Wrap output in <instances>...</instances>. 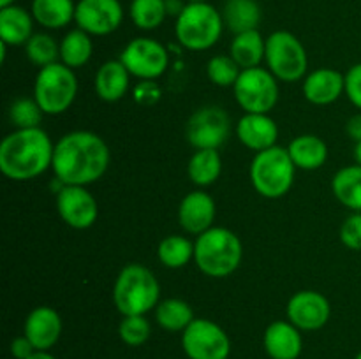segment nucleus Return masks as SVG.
<instances>
[{"mask_svg": "<svg viewBox=\"0 0 361 359\" xmlns=\"http://www.w3.org/2000/svg\"><path fill=\"white\" fill-rule=\"evenodd\" d=\"M11 355L14 359H28L35 351V347L32 345V341L28 340L27 336H16L13 341H11Z\"/></svg>", "mask_w": 361, "mask_h": 359, "instance_id": "58836bf2", "label": "nucleus"}, {"mask_svg": "<svg viewBox=\"0 0 361 359\" xmlns=\"http://www.w3.org/2000/svg\"><path fill=\"white\" fill-rule=\"evenodd\" d=\"M120 340L129 347H140L150 338L152 326L145 315H126L118 326Z\"/></svg>", "mask_w": 361, "mask_h": 359, "instance_id": "c9c22d12", "label": "nucleus"}, {"mask_svg": "<svg viewBox=\"0 0 361 359\" xmlns=\"http://www.w3.org/2000/svg\"><path fill=\"white\" fill-rule=\"evenodd\" d=\"M233 95L245 113H270L277 106L279 80L264 67L243 69L233 87Z\"/></svg>", "mask_w": 361, "mask_h": 359, "instance_id": "1a4fd4ad", "label": "nucleus"}, {"mask_svg": "<svg viewBox=\"0 0 361 359\" xmlns=\"http://www.w3.org/2000/svg\"><path fill=\"white\" fill-rule=\"evenodd\" d=\"M229 116L217 106H204L190 115L187 139L196 150H219L229 136Z\"/></svg>", "mask_w": 361, "mask_h": 359, "instance_id": "f8f14e48", "label": "nucleus"}, {"mask_svg": "<svg viewBox=\"0 0 361 359\" xmlns=\"http://www.w3.org/2000/svg\"><path fill=\"white\" fill-rule=\"evenodd\" d=\"M264 62L268 70L282 83H295L307 76L309 56L305 46L295 34L277 30L268 35Z\"/></svg>", "mask_w": 361, "mask_h": 359, "instance_id": "6e6552de", "label": "nucleus"}, {"mask_svg": "<svg viewBox=\"0 0 361 359\" xmlns=\"http://www.w3.org/2000/svg\"><path fill=\"white\" fill-rule=\"evenodd\" d=\"M345 132H348V136L351 137L355 143H360L361 141V113L351 116V118L348 120V123H345Z\"/></svg>", "mask_w": 361, "mask_h": 359, "instance_id": "a19ab883", "label": "nucleus"}, {"mask_svg": "<svg viewBox=\"0 0 361 359\" xmlns=\"http://www.w3.org/2000/svg\"><path fill=\"white\" fill-rule=\"evenodd\" d=\"M56 211L69 227L83 231L99 217V204L87 187L66 185L56 194Z\"/></svg>", "mask_w": 361, "mask_h": 359, "instance_id": "4468645a", "label": "nucleus"}, {"mask_svg": "<svg viewBox=\"0 0 361 359\" xmlns=\"http://www.w3.org/2000/svg\"><path fill=\"white\" fill-rule=\"evenodd\" d=\"M34 16L23 7H0V41L7 46H25L34 35Z\"/></svg>", "mask_w": 361, "mask_h": 359, "instance_id": "4be33fe9", "label": "nucleus"}, {"mask_svg": "<svg viewBox=\"0 0 361 359\" xmlns=\"http://www.w3.org/2000/svg\"><path fill=\"white\" fill-rule=\"evenodd\" d=\"M222 172V158L219 150H196L187 164V175L196 187H210Z\"/></svg>", "mask_w": 361, "mask_h": 359, "instance_id": "c85d7f7f", "label": "nucleus"}, {"mask_svg": "<svg viewBox=\"0 0 361 359\" xmlns=\"http://www.w3.org/2000/svg\"><path fill=\"white\" fill-rule=\"evenodd\" d=\"M28 359H56V358L55 355L49 354L48 351H37V352H34V354H32Z\"/></svg>", "mask_w": 361, "mask_h": 359, "instance_id": "79ce46f5", "label": "nucleus"}, {"mask_svg": "<svg viewBox=\"0 0 361 359\" xmlns=\"http://www.w3.org/2000/svg\"><path fill=\"white\" fill-rule=\"evenodd\" d=\"M130 76L143 81L159 80L169 67V53L166 46L152 37H136L123 48L120 55Z\"/></svg>", "mask_w": 361, "mask_h": 359, "instance_id": "9b49d317", "label": "nucleus"}, {"mask_svg": "<svg viewBox=\"0 0 361 359\" xmlns=\"http://www.w3.org/2000/svg\"><path fill=\"white\" fill-rule=\"evenodd\" d=\"M16 0H0V7H7V6H13Z\"/></svg>", "mask_w": 361, "mask_h": 359, "instance_id": "c03bdc74", "label": "nucleus"}, {"mask_svg": "<svg viewBox=\"0 0 361 359\" xmlns=\"http://www.w3.org/2000/svg\"><path fill=\"white\" fill-rule=\"evenodd\" d=\"M215 201L204 190H192L182 199L178 206L180 227L194 236L203 234L214 227Z\"/></svg>", "mask_w": 361, "mask_h": 359, "instance_id": "dca6fc26", "label": "nucleus"}, {"mask_svg": "<svg viewBox=\"0 0 361 359\" xmlns=\"http://www.w3.org/2000/svg\"><path fill=\"white\" fill-rule=\"evenodd\" d=\"M341 241L349 250H361V211H353L341 225Z\"/></svg>", "mask_w": 361, "mask_h": 359, "instance_id": "e433bc0d", "label": "nucleus"}, {"mask_svg": "<svg viewBox=\"0 0 361 359\" xmlns=\"http://www.w3.org/2000/svg\"><path fill=\"white\" fill-rule=\"evenodd\" d=\"M130 73L122 60H108L95 73L94 88L99 99L104 102H118L129 92Z\"/></svg>", "mask_w": 361, "mask_h": 359, "instance_id": "412c9836", "label": "nucleus"}, {"mask_svg": "<svg viewBox=\"0 0 361 359\" xmlns=\"http://www.w3.org/2000/svg\"><path fill=\"white\" fill-rule=\"evenodd\" d=\"M236 136L243 146L259 153L275 146L279 125L268 113H245L236 125Z\"/></svg>", "mask_w": 361, "mask_h": 359, "instance_id": "f3484780", "label": "nucleus"}, {"mask_svg": "<svg viewBox=\"0 0 361 359\" xmlns=\"http://www.w3.org/2000/svg\"><path fill=\"white\" fill-rule=\"evenodd\" d=\"M109 160V148L99 134L73 130L56 141L51 169L63 185L87 187L104 176Z\"/></svg>", "mask_w": 361, "mask_h": 359, "instance_id": "f257e3e1", "label": "nucleus"}, {"mask_svg": "<svg viewBox=\"0 0 361 359\" xmlns=\"http://www.w3.org/2000/svg\"><path fill=\"white\" fill-rule=\"evenodd\" d=\"M345 95L361 111V62L345 73Z\"/></svg>", "mask_w": 361, "mask_h": 359, "instance_id": "4c0bfd02", "label": "nucleus"}, {"mask_svg": "<svg viewBox=\"0 0 361 359\" xmlns=\"http://www.w3.org/2000/svg\"><path fill=\"white\" fill-rule=\"evenodd\" d=\"M157 257L161 264L169 270H180L194 259V243L180 234L166 236L157 248Z\"/></svg>", "mask_w": 361, "mask_h": 359, "instance_id": "7c9ffc66", "label": "nucleus"}, {"mask_svg": "<svg viewBox=\"0 0 361 359\" xmlns=\"http://www.w3.org/2000/svg\"><path fill=\"white\" fill-rule=\"evenodd\" d=\"M303 97L316 106L334 104L345 94V74L338 70L323 67L316 69L303 77Z\"/></svg>", "mask_w": 361, "mask_h": 359, "instance_id": "6ab92c4d", "label": "nucleus"}, {"mask_svg": "<svg viewBox=\"0 0 361 359\" xmlns=\"http://www.w3.org/2000/svg\"><path fill=\"white\" fill-rule=\"evenodd\" d=\"M240 74H242V67L233 60L231 55H215L207 63L208 80L217 87L233 88Z\"/></svg>", "mask_w": 361, "mask_h": 359, "instance_id": "72a5a7b5", "label": "nucleus"}, {"mask_svg": "<svg viewBox=\"0 0 361 359\" xmlns=\"http://www.w3.org/2000/svg\"><path fill=\"white\" fill-rule=\"evenodd\" d=\"M189 4H194V2H208V0H187Z\"/></svg>", "mask_w": 361, "mask_h": 359, "instance_id": "a18cd8bd", "label": "nucleus"}, {"mask_svg": "<svg viewBox=\"0 0 361 359\" xmlns=\"http://www.w3.org/2000/svg\"><path fill=\"white\" fill-rule=\"evenodd\" d=\"M355 160H356V164L361 165V141L360 143H356V146H355Z\"/></svg>", "mask_w": 361, "mask_h": 359, "instance_id": "37998d69", "label": "nucleus"}, {"mask_svg": "<svg viewBox=\"0 0 361 359\" xmlns=\"http://www.w3.org/2000/svg\"><path fill=\"white\" fill-rule=\"evenodd\" d=\"M296 165L289 157L288 148L271 146L254 155L249 176L254 190L267 199H281L295 183Z\"/></svg>", "mask_w": 361, "mask_h": 359, "instance_id": "423d86ee", "label": "nucleus"}, {"mask_svg": "<svg viewBox=\"0 0 361 359\" xmlns=\"http://www.w3.org/2000/svg\"><path fill=\"white\" fill-rule=\"evenodd\" d=\"M30 13L35 23L48 30H59L74 21L76 4L73 0H32Z\"/></svg>", "mask_w": 361, "mask_h": 359, "instance_id": "b1692460", "label": "nucleus"}, {"mask_svg": "<svg viewBox=\"0 0 361 359\" xmlns=\"http://www.w3.org/2000/svg\"><path fill=\"white\" fill-rule=\"evenodd\" d=\"M288 320L300 331H317L331 315L330 301L317 291H300L288 301Z\"/></svg>", "mask_w": 361, "mask_h": 359, "instance_id": "2eb2a0df", "label": "nucleus"}, {"mask_svg": "<svg viewBox=\"0 0 361 359\" xmlns=\"http://www.w3.org/2000/svg\"><path fill=\"white\" fill-rule=\"evenodd\" d=\"M23 334L32 341L35 351H49L62 334V319L51 306H37L27 315Z\"/></svg>", "mask_w": 361, "mask_h": 359, "instance_id": "a211bd4d", "label": "nucleus"}, {"mask_svg": "<svg viewBox=\"0 0 361 359\" xmlns=\"http://www.w3.org/2000/svg\"><path fill=\"white\" fill-rule=\"evenodd\" d=\"M196 319L192 306L178 298H169L155 306V320L159 326L171 333L185 331L189 324Z\"/></svg>", "mask_w": 361, "mask_h": 359, "instance_id": "c756f323", "label": "nucleus"}, {"mask_svg": "<svg viewBox=\"0 0 361 359\" xmlns=\"http://www.w3.org/2000/svg\"><path fill=\"white\" fill-rule=\"evenodd\" d=\"M55 144L41 127L16 129L0 143V171L14 182H28L48 171Z\"/></svg>", "mask_w": 361, "mask_h": 359, "instance_id": "f03ea898", "label": "nucleus"}, {"mask_svg": "<svg viewBox=\"0 0 361 359\" xmlns=\"http://www.w3.org/2000/svg\"><path fill=\"white\" fill-rule=\"evenodd\" d=\"M222 18L226 27L235 35L257 30L261 21V7L257 0H226Z\"/></svg>", "mask_w": 361, "mask_h": 359, "instance_id": "bb28decb", "label": "nucleus"}, {"mask_svg": "<svg viewBox=\"0 0 361 359\" xmlns=\"http://www.w3.org/2000/svg\"><path fill=\"white\" fill-rule=\"evenodd\" d=\"M113 303L126 315H145L159 305L161 285L143 264H127L113 284Z\"/></svg>", "mask_w": 361, "mask_h": 359, "instance_id": "20e7f679", "label": "nucleus"}, {"mask_svg": "<svg viewBox=\"0 0 361 359\" xmlns=\"http://www.w3.org/2000/svg\"><path fill=\"white\" fill-rule=\"evenodd\" d=\"M288 151L296 169H303V171H316L321 165H324L328 158L326 143L314 134L295 137L289 143Z\"/></svg>", "mask_w": 361, "mask_h": 359, "instance_id": "5701e85b", "label": "nucleus"}, {"mask_svg": "<svg viewBox=\"0 0 361 359\" xmlns=\"http://www.w3.org/2000/svg\"><path fill=\"white\" fill-rule=\"evenodd\" d=\"M159 99V90L154 81H141L136 88V101L141 104H152Z\"/></svg>", "mask_w": 361, "mask_h": 359, "instance_id": "ea45409f", "label": "nucleus"}, {"mask_svg": "<svg viewBox=\"0 0 361 359\" xmlns=\"http://www.w3.org/2000/svg\"><path fill=\"white\" fill-rule=\"evenodd\" d=\"M74 21L87 34L104 37L118 30L123 21V7L120 0H80Z\"/></svg>", "mask_w": 361, "mask_h": 359, "instance_id": "ddd939ff", "label": "nucleus"}, {"mask_svg": "<svg viewBox=\"0 0 361 359\" xmlns=\"http://www.w3.org/2000/svg\"><path fill=\"white\" fill-rule=\"evenodd\" d=\"M78 95V77L62 62L39 69L34 81V99L44 115H62Z\"/></svg>", "mask_w": 361, "mask_h": 359, "instance_id": "0eeeda50", "label": "nucleus"}, {"mask_svg": "<svg viewBox=\"0 0 361 359\" xmlns=\"http://www.w3.org/2000/svg\"><path fill=\"white\" fill-rule=\"evenodd\" d=\"M267 53V39L259 30H249L236 34L229 46V55L243 69L259 67Z\"/></svg>", "mask_w": 361, "mask_h": 359, "instance_id": "393cba45", "label": "nucleus"}, {"mask_svg": "<svg viewBox=\"0 0 361 359\" xmlns=\"http://www.w3.org/2000/svg\"><path fill=\"white\" fill-rule=\"evenodd\" d=\"M133 23L140 30H155L164 23L168 16L166 0H133L129 7Z\"/></svg>", "mask_w": 361, "mask_h": 359, "instance_id": "2f4dec72", "label": "nucleus"}, {"mask_svg": "<svg viewBox=\"0 0 361 359\" xmlns=\"http://www.w3.org/2000/svg\"><path fill=\"white\" fill-rule=\"evenodd\" d=\"M90 37L92 35L81 28L67 32L60 41V62L73 70L87 65L94 53V42Z\"/></svg>", "mask_w": 361, "mask_h": 359, "instance_id": "cd10ccee", "label": "nucleus"}, {"mask_svg": "<svg viewBox=\"0 0 361 359\" xmlns=\"http://www.w3.org/2000/svg\"><path fill=\"white\" fill-rule=\"evenodd\" d=\"M335 199L351 211H361V165H345L331 180Z\"/></svg>", "mask_w": 361, "mask_h": 359, "instance_id": "a878e982", "label": "nucleus"}, {"mask_svg": "<svg viewBox=\"0 0 361 359\" xmlns=\"http://www.w3.org/2000/svg\"><path fill=\"white\" fill-rule=\"evenodd\" d=\"M355 359H361V352H358V355H356Z\"/></svg>", "mask_w": 361, "mask_h": 359, "instance_id": "49530a36", "label": "nucleus"}, {"mask_svg": "<svg viewBox=\"0 0 361 359\" xmlns=\"http://www.w3.org/2000/svg\"><path fill=\"white\" fill-rule=\"evenodd\" d=\"M221 11L208 2L185 4L176 16L175 35L182 48L189 51H207L215 46L224 30Z\"/></svg>", "mask_w": 361, "mask_h": 359, "instance_id": "39448f33", "label": "nucleus"}, {"mask_svg": "<svg viewBox=\"0 0 361 359\" xmlns=\"http://www.w3.org/2000/svg\"><path fill=\"white\" fill-rule=\"evenodd\" d=\"M25 53L27 58L39 69L48 67L51 63H56L60 58V42L55 41V37L46 32H37L28 39L25 44Z\"/></svg>", "mask_w": 361, "mask_h": 359, "instance_id": "473e14b6", "label": "nucleus"}, {"mask_svg": "<svg viewBox=\"0 0 361 359\" xmlns=\"http://www.w3.org/2000/svg\"><path fill=\"white\" fill-rule=\"evenodd\" d=\"M182 348L189 359H228L231 341L228 333L210 319H194L182 331Z\"/></svg>", "mask_w": 361, "mask_h": 359, "instance_id": "9d476101", "label": "nucleus"}, {"mask_svg": "<svg viewBox=\"0 0 361 359\" xmlns=\"http://www.w3.org/2000/svg\"><path fill=\"white\" fill-rule=\"evenodd\" d=\"M42 115L44 113L35 99H16L9 108V120L16 129H35Z\"/></svg>", "mask_w": 361, "mask_h": 359, "instance_id": "f704fd0d", "label": "nucleus"}, {"mask_svg": "<svg viewBox=\"0 0 361 359\" xmlns=\"http://www.w3.org/2000/svg\"><path fill=\"white\" fill-rule=\"evenodd\" d=\"M243 245L238 236L226 227H210L194 241V263L201 273L226 278L242 264Z\"/></svg>", "mask_w": 361, "mask_h": 359, "instance_id": "7ed1b4c3", "label": "nucleus"}, {"mask_svg": "<svg viewBox=\"0 0 361 359\" xmlns=\"http://www.w3.org/2000/svg\"><path fill=\"white\" fill-rule=\"evenodd\" d=\"M263 345L271 359H298L303 351L300 329L289 320H275L264 329Z\"/></svg>", "mask_w": 361, "mask_h": 359, "instance_id": "aec40b11", "label": "nucleus"}]
</instances>
